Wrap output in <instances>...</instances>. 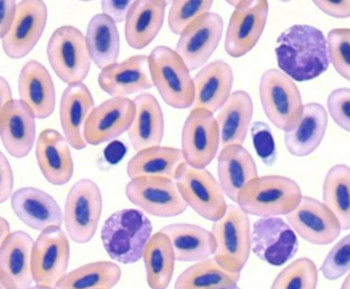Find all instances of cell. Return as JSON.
<instances>
[{
  "mask_svg": "<svg viewBox=\"0 0 350 289\" xmlns=\"http://www.w3.org/2000/svg\"><path fill=\"white\" fill-rule=\"evenodd\" d=\"M278 66L293 81L316 79L328 70V47L324 33L312 25L297 24L280 34L275 49Z\"/></svg>",
  "mask_w": 350,
  "mask_h": 289,
  "instance_id": "1",
  "label": "cell"
},
{
  "mask_svg": "<svg viewBox=\"0 0 350 289\" xmlns=\"http://www.w3.org/2000/svg\"><path fill=\"white\" fill-rule=\"evenodd\" d=\"M152 236L151 221L144 212L135 208H125L111 214L100 232L109 257L124 265H133L143 259Z\"/></svg>",
  "mask_w": 350,
  "mask_h": 289,
  "instance_id": "2",
  "label": "cell"
},
{
  "mask_svg": "<svg viewBox=\"0 0 350 289\" xmlns=\"http://www.w3.org/2000/svg\"><path fill=\"white\" fill-rule=\"evenodd\" d=\"M301 188L283 175H265L249 181L238 196L239 208L258 218L287 216L301 201Z\"/></svg>",
  "mask_w": 350,
  "mask_h": 289,
  "instance_id": "3",
  "label": "cell"
},
{
  "mask_svg": "<svg viewBox=\"0 0 350 289\" xmlns=\"http://www.w3.org/2000/svg\"><path fill=\"white\" fill-rule=\"evenodd\" d=\"M152 82L168 106L177 110L191 108L195 86L185 65L174 49L165 45L155 47L149 55Z\"/></svg>",
  "mask_w": 350,
  "mask_h": 289,
  "instance_id": "4",
  "label": "cell"
},
{
  "mask_svg": "<svg viewBox=\"0 0 350 289\" xmlns=\"http://www.w3.org/2000/svg\"><path fill=\"white\" fill-rule=\"evenodd\" d=\"M251 230L248 214L238 205H228L226 214L212 225L214 261L226 271L241 274L252 251Z\"/></svg>",
  "mask_w": 350,
  "mask_h": 289,
  "instance_id": "5",
  "label": "cell"
},
{
  "mask_svg": "<svg viewBox=\"0 0 350 289\" xmlns=\"http://www.w3.org/2000/svg\"><path fill=\"white\" fill-rule=\"evenodd\" d=\"M259 96L267 118L283 131L293 129L301 119L304 105L295 82L278 69L261 76Z\"/></svg>",
  "mask_w": 350,
  "mask_h": 289,
  "instance_id": "6",
  "label": "cell"
},
{
  "mask_svg": "<svg viewBox=\"0 0 350 289\" xmlns=\"http://www.w3.org/2000/svg\"><path fill=\"white\" fill-rule=\"evenodd\" d=\"M175 185L187 208L200 216L217 222L226 214L228 204L218 181L206 168H195L183 161L175 173Z\"/></svg>",
  "mask_w": 350,
  "mask_h": 289,
  "instance_id": "7",
  "label": "cell"
},
{
  "mask_svg": "<svg viewBox=\"0 0 350 289\" xmlns=\"http://www.w3.org/2000/svg\"><path fill=\"white\" fill-rule=\"evenodd\" d=\"M46 53L55 75L68 86L83 82L88 77L92 58L85 35L76 27L57 28L47 43Z\"/></svg>",
  "mask_w": 350,
  "mask_h": 289,
  "instance_id": "8",
  "label": "cell"
},
{
  "mask_svg": "<svg viewBox=\"0 0 350 289\" xmlns=\"http://www.w3.org/2000/svg\"><path fill=\"white\" fill-rule=\"evenodd\" d=\"M103 212V195L90 179L74 184L66 199L63 218L68 236L74 242H90L98 230Z\"/></svg>",
  "mask_w": 350,
  "mask_h": 289,
  "instance_id": "9",
  "label": "cell"
},
{
  "mask_svg": "<svg viewBox=\"0 0 350 289\" xmlns=\"http://www.w3.org/2000/svg\"><path fill=\"white\" fill-rule=\"evenodd\" d=\"M234 8L226 32V53L232 58L244 57L260 39L269 18V4L260 1H226Z\"/></svg>",
  "mask_w": 350,
  "mask_h": 289,
  "instance_id": "10",
  "label": "cell"
},
{
  "mask_svg": "<svg viewBox=\"0 0 350 289\" xmlns=\"http://www.w3.org/2000/svg\"><path fill=\"white\" fill-rule=\"evenodd\" d=\"M69 262V239L61 227L42 231L32 249L31 266L35 284L55 288L67 274Z\"/></svg>",
  "mask_w": 350,
  "mask_h": 289,
  "instance_id": "11",
  "label": "cell"
},
{
  "mask_svg": "<svg viewBox=\"0 0 350 289\" xmlns=\"http://www.w3.org/2000/svg\"><path fill=\"white\" fill-rule=\"evenodd\" d=\"M220 146L217 121L203 109H191L181 131L183 160L195 168H206L215 158Z\"/></svg>",
  "mask_w": 350,
  "mask_h": 289,
  "instance_id": "12",
  "label": "cell"
},
{
  "mask_svg": "<svg viewBox=\"0 0 350 289\" xmlns=\"http://www.w3.org/2000/svg\"><path fill=\"white\" fill-rule=\"evenodd\" d=\"M255 255L273 267H281L295 257L299 247L297 235L280 216L259 218L251 230Z\"/></svg>",
  "mask_w": 350,
  "mask_h": 289,
  "instance_id": "13",
  "label": "cell"
},
{
  "mask_svg": "<svg viewBox=\"0 0 350 289\" xmlns=\"http://www.w3.org/2000/svg\"><path fill=\"white\" fill-rule=\"evenodd\" d=\"M125 194L131 203L157 218H174L187 210V205L174 179L164 177H137L131 179Z\"/></svg>",
  "mask_w": 350,
  "mask_h": 289,
  "instance_id": "14",
  "label": "cell"
},
{
  "mask_svg": "<svg viewBox=\"0 0 350 289\" xmlns=\"http://www.w3.org/2000/svg\"><path fill=\"white\" fill-rule=\"evenodd\" d=\"M224 20L216 12H207L193 21L180 35L176 51L189 71L203 68L219 45Z\"/></svg>",
  "mask_w": 350,
  "mask_h": 289,
  "instance_id": "15",
  "label": "cell"
},
{
  "mask_svg": "<svg viewBox=\"0 0 350 289\" xmlns=\"http://www.w3.org/2000/svg\"><path fill=\"white\" fill-rule=\"evenodd\" d=\"M47 16L49 10L44 1L24 0L18 2L12 28L2 38L5 55L14 60L29 55L44 32Z\"/></svg>",
  "mask_w": 350,
  "mask_h": 289,
  "instance_id": "16",
  "label": "cell"
},
{
  "mask_svg": "<svg viewBox=\"0 0 350 289\" xmlns=\"http://www.w3.org/2000/svg\"><path fill=\"white\" fill-rule=\"evenodd\" d=\"M286 218L294 232L312 244H330L342 230L334 214L323 202L308 196H302L297 208Z\"/></svg>",
  "mask_w": 350,
  "mask_h": 289,
  "instance_id": "17",
  "label": "cell"
},
{
  "mask_svg": "<svg viewBox=\"0 0 350 289\" xmlns=\"http://www.w3.org/2000/svg\"><path fill=\"white\" fill-rule=\"evenodd\" d=\"M135 105L129 98H112L94 109L84 127L86 144L98 146L118 139L131 129Z\"/></svg>",
  "mask_w": 350,
  "mask_h": 289,
  "instance_id": "18",
  "label": "cell"
},
{
  "mask_svg": "<svg viewBox=\"0 0 350 289\" xmlns=\"http://www.w3.org/2000/svg\"><path fill=\"white\" fill-rule=\"evenodd\" d=\"M98 86L112 98H127L143 94L153 88L149 70V57L133 55L100 70Z\"/></svg>",
  "mask_w": 350,
  "mask_h": 289,
  "instance_id": "19",
  "label": "cell"
},
{
  "mask_svg": "<svg viewBox=\"0 0 350 289\" xmlns=\"http://www.w3.org/2000/svg\"><path fill=\"white\" fill-rule=\"evenodd\" d=\"M34 241L24 231L10 233L0 249V279L6 289H28L33 280Z\"/></svg>",
  "mask_w": 350,
  "mask_h": 289,
  "instance_id": "20",
  "label": "cell"
},
{
  "mask_svg": "<svg viewBox=\"0 0 350 289\" xmlns=\"http://www.w3.org/2000/svg\"><path fill=\"white\" fill-rule=\"evenodd\" d=\"M31 109L21 100H12L0 116V139L14 158H24L32 150L36 138V123Z\"/></svg>",
  "mask_w": 350,
  "mask_h": 289,
  "instance_id": "21",
  "label": "cell"
},
{
  "mask_svg": "<svg viewBox=\"0 0 350 289\" xmlns=\"http://www.w3.org/2000/svg\"><path fill=\"white\" fill-rule=\"evenodd\" d=\"M12 208L18 220L36 231L61 227L63 212L53 196L33 187L21 188L12 195Z\"/></svg>",
  "mask_w": 350,
  "mask_h": 289,
  "instance_id": "22",
  "label": "cell"
},
{
  "mask_svg": "<svg viewBox=\"0 0 350 289\" xmlns=\"http://www.w3.org/2000/svg\"><path fill=\"white\" fill-rule=\"evenodd\" d=\"M94 108V97L83 82L68 86L64 90L59 121L64 138L75 150H83L88 144L84 139V127Z\"/></svg>",
  "mask_w": 350,
  "mask_h": 289,
  "instance_id": "23",
  "label": "cell"
},
{
  "mask_svg": "<svg viewBox=\"0 0 350 289\" xmlns=\"http://www.w3.org/2000/svg\"><path fill=\"white\" fill-rule=\"evenodd\" d=\"M234 72L226 62L216 60L204 66L193 78L195 100L191 109L214 113L222 108L232 95Z\"/></svg>",
  "mask_w": 350,
  "mask_h": 289,
  "instance_id": "24",
  "label": "cell"
},
{
  "mask_svg": "<svg viewBox=\"0 0 350 289\" xmlns=\"http://www.w3.org/2000/svg\"><path fill=\"white\" fill-rule=\"evenodd\" d=\"M18 94L35 118H49L55 111V84L46 68L39 62H28L21 70Z\"/></svg>",
  "mask_w": 350,
  "mask_h": 289,
  "instance_id": "25",
  "label": "cell"
},
{
  "mask_svg": "<svg viewBox=\"0 0 350 289\" xmlns=\"http://www.w3.org/2000/svg\"><path fill=\"white\" fill-rule=\"evenodd\" d=\"M36 158L43 177L51 185L64 186L71 181L74 161L69 144L55 129H44L36 143Z\"/></svg>",
  "mask_w": 350,
  "mask_h": 289,
  "instance_id": "26",
  "label": "cell"
},
{
  "mask_svg": "<svg viewBox=\"0 0 350 289\" xmlns=\"http://www.w3.org/2000/svg\"><path fill=\"white\" fill-rule=\"evenodd\" d=\"M217 173L218 183L224 195L237 202L245 186L258 177V169L252 155L243 144H232L220 151Z\"/></svg>",
  "mask_w": 350,
  "mask_h": 289,
  "instance_id": "27",
  "label": "cell"
},
{
  "mask_svg": "<svg viewBox=\"0 0 350 289\" xmlns=\"http://www.w3.org/2000/svg\"><path fill=\"white\" fill-rule=\"evenodd\" d=\"M168 2L164 0H139L133 2L126 20L124 35L129 47L146 49L163 27Z\"/></svg>",
  "mask_w": 350,
  "mask_h": 289,
  "instance_id": "28",
  "label": "cell"
},
{
  "mask_svg": "<svg viewBox=\"0 0 350 289\" xmlns=\"http://www.w3.org/2000/svg\"><path fill=\"white\" fill-rule=\"evenodd\" d=\"M135 117L129 131V139L137 152L161 146L165 123L157 99L149 92L137 95L133 100Z\"/></svg>",
  "mask_w": 350,
  "mask_h": 289,
  "instance_id": "29",
  "label": "cell"
},
{
  "mask_svg": "<svg viewBox=\"0 0 350 289\" xmlns=\"http://www.w3.org/2000/svg\"><path fill=\"white\" fill-rule=\"evenodd\" d=\"M328 127V114L323 105H304V114L298 125L286 131L284 141L290 154L306 157L312 154L322 144Z\"/></svg>",
  "mask_w": 350,
  "mask_h": 289,
  "instance_id": "30",
  "label": "cell"
},
{
  "mask_svg": "<svg viewBox=\"0 0 350 289\" xmlns=\"http://www.w3.org/2000/svg\"><path fill=\"white\" fill-rule=\"evenodd\" d=\"M160 232L170 239L179 262H201L215 253L216 242L210 231L197 225L178 223L163 227Z\"/></svg>",
  "mask_w": 350,
  "mask_h": 289,
  "instance_id": "31",
  "label": "cell"
},
{
  "mask_svg": "<svg viewBox=\"0 0 350 289\" xmlns=\"http://www.w3.org/2000/svg\"><path fill=\"white\" fill-rule=\"evenodd\" d=\"M253 111L252 98L248 92L245 90L232 92L216 117L221 149L232 144H244L250 129Z\"/></svg>",
  "mask_w": 350,
  "mask_h": 289,
  "instance_id": "32",
  "label": "cell"
},
{
  "mask_svg": "<svg viewBox=\"0 0 350 289\" xmlns=\"http://www.w3.org/2000/svg\"><path fill=\"white\" fill-rule=\"evenodd\" d=\"M86 45L92 61L103 70L116 63L120 53V34L116 23L106 14H98L88 23Z\"/></svg>",
  "mask_w": 350,
  "mask_h": 289,
  "instance_id": "33",
  "label": "cell"
},
{
  "mask_svg": "<svg viewBox=\"0 0 350 289\" xmlns=\"http://www.w3.org/2000/svg\"><path fill=\"white\" fill-rule=\"evenodd\" d=\"M180 149L172 147H152L137 152L126 167L129 179L164 177L174 179L177 167L183 162Z\"/></svg>",
  "mask_w": 350,
  "mask_h": 289,
  "instance_id": "34",
  "label": "cell"
},
{
  "mask_svg": "<svg viewBox=\"0 0 350 289\" xmlns=\"http://www.w3.org/2000/svg\"><path fill=\"white\" fill-rule=\"evenodd\" d=\"M148 286L151 289H167L174 277L175 257L172 243L165 234L156 233L144 253Z\"/></svg>",
  "mask_w": 350,
  "mask_h": 289,
  "instance_id": "35",
  "label": "cell"
},
{
  "mask_svg": "<svg viewBox=\"0 0 350 289\" xmlns=\"http://www.w3.org/2000/svg\"><path fill=\"white\" fill-rule=\"evenodd\" d=\"M122 271L112 262L86 264L66 274L57 289H111L120 281Z\"/></svg>",
  "mask_w": 350,
  "mask_h": 289,
  "instance_id": "36",
  "label": "cell"
},
{
  "mask_svg": "<svg viewBox=\"0 0 350 289\" xmlns=\"http://www.w3.org/2000/svg\"><path fill=\"white\" fill-rule=\"evenodd\" d=\"M324 204L334 214L342 230H350V167L337 164L327 173L323 187Z\"/></svg>",
  "mask_w": 350,
  "mask_h": 289,
  "instance_id": "37",
  "label": "cell"
},
{
  "mask_svg": "<svg viewBox=\"0 0 350 289\" xmlns=\"http://www.w3.org/2000/svg\"><path fill=\"white\" fill-rule=\"evenodd\" d=\"M240 273H232L220 267L213 259L198 262L183 272L174 289H210L228 282H238Z\"/></svg>",
  "mask_w": 350,
  "mask_h": 289,
  "instance_id": "38",
  "label": "cell"
},
{
  "mask_svg": "<svg viewBox=\"0 0 350 289\" xmlns=\"http://www.w3.org/2000/svg\"><path fill=\"white\" fill-rule=\"evenodd\" d=\"M318 282L316 264L308 257H301L280 272L271 289H317Z\"/></svg>",
  "mask_w": 350,
  "mask_h": 289,
  "instance_id": "39",
  "label": "cell"
},
{
  "mask_svg": "<svg viewBox=\"0 0 350 289\" xmlns=\"http://www.w3.org/2000/svg\"><path fill=\"white\" fill-rule=\"evenodd\" d=\"M211 0H175L168 12V26L172 33L180 35L193 21L210 12Z\"/></svg>",
  "mask_w": 350,
  "mask_h": 289,
  "instance_id": "40",
  "label": "cell"
},
{
  "mask_svg": "<svg viewBox=\"0 0 350 289\" xmlns=\"http://www.w3.org/2000/svg\"><path fill=\"white\" fill-rule=\"evenodd\" d=\"M329 61L339 75L350 81V29H333L327 37Z\"/></svg>",
  "mask_w": 350,
  "mask_h": 289,
  "instance_id": "41",
  "label": "cell"
},
{
  "mask_svg": "<svg viewBox=\"0 0 350 289\" xmlns=\"http://www.w3.org/2000/svg\"><path fill=\"white\" fill-rule=\"evenodd\" d=\"M350 271V234L343 237L327 255L321 272L325 278L334 281Z\"/></svg>",
  "mask_w": 350,
  "mask_h": 289,
  "instance_id": "42",
  "label": "cell"
},
{
  "mask_svg": "<svg viewBox=\"0 0 350 289\" xmlns=\"http://www.w3.org/2000/svg\"><path fill=\"white\" fill-rule=\"evenodd\" d=\"M251 137L259 158L267 166H273L277 161L278 154L271 127L262 121H256L251 127Z\"/></svg>",
  "mask_w": 350,
  "mask_h": 289,
  "instance_id": "43",
  "label": "cell"
},
{
  "mask_svg": "<svg viewBox=\"0 0 350 289\" xmlns=\"http://www.w3.org/2000/svg\"><path fill=\"white\" fill-rule=\"evenodd\" d=\"M328 111L334 123L350 133V88L333 90L327 101Z\"/></svg>",
  "mask_w": 350,
  "mask_h": 289,
  "instance_id": "44",
  "label": "cell"
},
{
  "mask_svg": "<svg viewBox=\"0 0 350 289\" xmlns=\"http://www.w3.org/2000/svg\"><path fill=\"white\" fill-rule=\"evenodd\" d=\"M14 190V173L10 161L0 151V204L10 199Z\"/></svg>",
  "mask_w": 350,
  "mask_h": 289,
  "instance_id": "45",
  "label": "cell"
},
{
  "mask_svg": "<svg viewBox=\"0 0 350 289\" xmlns=\"http://www.w3.org/2000/svg\"><path fill=\"white\" fill-rule=\"evenodd\" d=\"M133 0H108L100 2L103 14L110 16L116 24L125 22L133 4Z\"/></svg>",
  "mask_w": 350,
  "mask_h": 289,
  "instance_id": "46",
  "label": "cell"
},
{
  "mask_svg": "<svg viewBox=\"0 0 350 289\" xmlns=\"http://www.w3.org/2000/svg\"><path fill=\"white\" fill-rule=\"evenodd\" d=\"M324 14L336 18H350V1H314Z\"/></svg>",
  "mask_w": 350,
  "mask_h": 289,
  "instance_id": "47",
  "label": "cell"
},
{
  "mask_svg": "<svg viewBox=\"0 0 350 289\" xmlns=\"http://www.w3.org/2000/svg\"><path fill=\"white\" fill-rule=\"evenodd\" d=\"M18 3L12 0L0 1V38H3L12 28Z\"/></svg>",
  "mask_w": 350,
  "mask_h": 289,
  "instance_id": "48",
  "label": "cell"
},
{
  "mask_svg": "<svg viewBox=\"0 0 350 289\" xmlns=\"http://www.w3.org/2000/svg\"><path fill=\"white\" fill-rule=\"evenodd\" d=\"M127 153V148L122 142L113 141L105 149V159L109 164L115 165L122 160Z\"/></svg>",
  "mask_w": 350,
  "mask_h": 289,
  "instance_id": "49",
  "label": "cell"
},
{
  "mask_svg": "<svg viewBox=\"0 0 350 289\" xmlns=\"http://www.w3.org/2000/svg\"><path fill=\"white\" fill-rule=\"evenodd\" d=\"M12 100V88L8 80L0 76V116L5 105Z\"/></svg>",
  "mask_w": 350,
  "mask_h": 289,
  "instance_id": "50",
  "label": "cell"
},
{
  "mask_svg": "<svg viewBox=\"0 0 350 289\" xmlns=\"http://www.w3.org/2000/svg\"><path fill=\"white\" fill-rule=\"evenodd\" d=\"M10 234V226L8 221L4 218L0 216V249L3 244L5 239L8 238V235Z\"/></svg>",
  "mask_w": 350,
  "mask_h": 289,
  "instance_id": "51",
  "label": "cell"
},
{
  "mask_svg": "<svg viewBox=\"0 0 350 289\" xmlns=\"http://www.w3.org/2000/svg\"><path fill=\"white\" fill-rule=\"evenodd\" d=\"M210 289H241L238 286V282H228V284H219Z\"/></svg>",
  "mask_w": 350,
  "mask_h": 289,
  "instance_id": "52",
  "label": "cell"
},
{
  "mask_svg": "<svg viewBox=\"0 0 350 289\" xmlns=\"http://www.w3.org/2000/svg\"><path fill=\"white\" fill-rule=\"evenodd\" d=\"M341 289H350V273L349 274V276L345 278V281H343Z\"/></svg>",
  "mask_w": 350,
  "mask_h": 289,
  "instance_id": "53",
  "label": "cell"
},
{
  "mask_svg": "<svg viewBox=\"0 0 350 289\" xmlns=\"http://www.w3.org/2000/svg\"><path fill=\"white\" fill-rule=\"evenodd\" d=\"M28 289H57L55 288H49V286H31Z\"/></svg>",
  "mask_w": 350,
  "mask_h": 289,
  "instance_id": "54",
  "label": "cell"
},
{
  "mask_svg": "<svg viewBox=\"0 0 350 289\" xmlns=\"http://www.w3.org/2000/svg\"><path fill=\"white\" fill-rule=\"evenodd\" d=\"M0 289H6L5 286H4L3 284H2L1 279H0Z\"/></svg>",
  "mask_w": 350,
  "mask_h": 289,
  "instance_id": "55",
  "label": "cell"
}]
</instances>
